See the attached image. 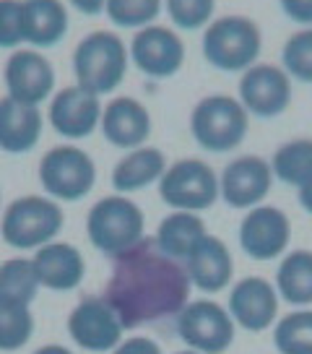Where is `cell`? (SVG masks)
Wrapping results in <instances>:
<instances>
[{"label":"cell","instance_id":"obj_14","mask_svg":"<svg viewBox=\"0 0 312 354\" xmlns=\"http://www.w3.org/2000/svg\"><path fill=\"white\" fill-rule=\"evenodd\" d=\"M273 169L263 156L245 154L232 159L219 175V198L232 209L260 206L273 185Z\"/></svg>","mask_w":312,"mask_h":354},{"label":"cell","instance_id":"obj_5","mask_svg":"<svg viewBox=\"0 0 312 354\" xmlns=\"http://www.w3.org/2000/svg\"><path fill=\"white\" fill-rule=\"evenodd\" d=\"M146 216L141 206L130 198L120 196H107L99 198L89 209L86 216V234L91 245L104 255H123L144 240Z\"/></svg>","mask_w":312,"mask_h":354},{"label":"cell","instance_id":"obj_29","mask_svg":"<svg viewBox=\"0 0 312 354\" xmlns=\"http://www.w3.org/2000/svg\"><path fill=\"white\" fill-rule=\"evenodd\" d=\"M279 354H312V310H294L273 328Z\"/></svg>","mask_w":312,"mask_h":354},{"label":"cell","instance_id":"obj_15","mask_svg":"<svg viewBox=\"0 0 312 354\" xmlns=\"http://www.w3.org/2000/svg\"><path fill=\"white\" fill-rule=\"evenodd\" d=\"M291 221L276 206H253L240 224V248L253 261H276L286 253Z\"/></svg>","mask_w":312,"mask_h":354},{"label":"cell","instance_id":"obj_36","mask_svg":"<svg viewBox=\"0 0 312 354\" xmlns=\"http://www.w3.org/2000/svg\"><path fill=\"white\" fill-rule=\"evenodd\" d=\"M78 13H84V16H99L104 13V3L107 0H68Z\"/></svg>","mask_w":312,"mask_h":354},{"label":"cell","instance_id":"obj_22","mask_svg":"<svg viewBox=\"0 0 312 354\" xmlns=\"http://www.w3.org/2000/svg\"><path fill=\"white\" fill-rule=\"evenodd\" d=\"M68 11L63 0H23V42L47 50L66 39Z\"/></svg>","mask_w":312,"mask_h":354},{"label":"cell","instance_id":"obj_10","mask_svg":"<svg viewBox=\"0 0 312 354\" xmlns=\"http://www.w3.org/2000/svg\"><path fill=\"white\" fill-rule=\"evenodd\" d=\"M237 100L242 102V107L250 115H255L260 120H273L289 110L291 76L281 66L255 63L240 78Z\"/></svg>","mask_w":312,"mask_h":354},{"label":"cell","instance_id":"obj_16","mask_svg":"<svg viewBox=\"0 0 312 354\" xmlns=\"http://www.w3.org/2000/svg\"><path fill=\"white\" fill-rule=\"evenodd\" d=\"M101 102L97 94H91L78 84L60 88L57 94L50 97V125L55 128L57 136L70 138V141H81L89 138L91 133L99 128L101 122Z\"/></svg>","mask_w":312,"mask_h":354},{"label":"cell","instance_id":"obj_25","mask_svg":"<svg viewBox=\"0 0 312 354\" xmlns=\"http://www.w3.org/2000/svg\"><path fill=\"white\" fill-rule=\"evenodd\" d=\"M276 292L289 305H312V250H294L284 255L276 271Z\"/></svg>","mask_w":312,"mask_h":354},{"label":"cell","instance_id":"obj_20","mask_svg":"<svg viewBox=\"0 0 312 354\" xmlns=\"http://www.w3.org/2000/svg\"><path fill=\"white\" fill-rule=\"evenodd\" d=\"M185 271L190 277V284H195L206 295H216L234 277L232 253L224 245V240L206 234L201 243L195 245V250L185 258Z\"/></svg>","mask_w":312,"mask_h":354},{"label":"cell","instance_id":"obj_34","mask_svg":"<svg viewBox=\"0 0 312 354\" xmlns=\"http://www.w3.org/2000/svg\"><path fill=\"white\" fill-rule=\"evenodd\" d=\"M281 11L300 26H312V0H279Z\"/></svg>","mask_w":312,"mask_h":354},{"label":"cell","instance_id":"obj_33","mask_svg":"<svg viewBox=\"0 0 312 354\" xmlns=\"http://www.w3.org/2000/svg\"><path fill=\"white\" fill-rule=\"evenodd\" d=\"M23 44V0H0V50Z\"/></svg>","mask_w":312,"mask_h":354},{"label":"cell","instance_id":"obj_21","mask_svg":"<svg viewBox=\"0 0 312 354\" xmlns=\"http://www.w3.org/2000/svg\"><path fill=\"white\" fill-rule=\"evenodd\" d=\"M42 112L39 107L21 104L8 94L0 100V151L6 154H26L42 138Z\"/></svg>","mask_w":312,"mask_h":354},{"label":"cell","instance_id":"obj_3","mask_svg":"<svg viewBox=\"0 0 312 354\" xmlns=\"http://www.w3.org/2000/svg\"><path fill=\"white\" fill-rule=\"evenodd\" d=\"M203 57L208 66L224 73H245L253 68L263 50V32L257 21L240 13L213 19L203 32Z\"/></svg>","mask_w":312,"mask_h":354},{"label":"cell","instance_id":"obj_8","mask_svg":"<svg viewBox=\"0 0 312 354\" xmlns=\"http://www.w3.org/2000/svg\"><path fill=\"white\" fill-rule=\"evenodd\" d=\"M159 196L175 211H206L219 201V175L203 159H179L159 180Z\"/></svg>","mask_w":312,"mask_h":354},{"label":"cell","instance_id":"obj_28","mask_svg":"<svg viewBox=\"0 0 312 354\" xmlns=\"http://www.w3.org/2000/svg\"><path fill=\"white\" fill-rule=\"evenodd\" d=\"M34 333V315L29 305L0 297V352H16L29 344Z\"/></svg>","mask_w":312,"mask_h":354},{"label":"cell","instance_id":"obj_6","mask_svg":"<svg viewBox=\"0 0 312 354\" xmlns=\"http://www.w3.org/2000/svg\"><path fill=\"white\" fill-rule=\"evenodd\" d=\"M63 209L57 201L42 196H21L0 216V237L6 245L19 250H37L42 245L52 243L63 232Z\"/></svg>","mask_w":312,"mask_h":354},{"label":"cell","instance_id":"obj_4","mask_svg":"<svg viewBox=\"0 0 312 354\" xmlns=\"http://www.w3.org/2000/svg\"><path fill=\"white\" fill-rule=\"evenodd\" d=\"M250 131V112L229 94H208L190 112V133L203 151L226 154L245 141Z\"/></svg>","mask_w":312,"mask_h":354},{"label":"cell","instance_id":"obj_11","mask_svg":"<svg viewBox=\"0 0 312 354\" xmlns=\"http://www.w3.org/2000/svg\"><path fill=\"white\" fill-rule=\"evenodd\" d=\"M3 81L11 100L32 107H39L55 94V68L34 47L13 50L3 68Z\"/></svg>","mask_w":312,"mask_h":354},{"label":"cell","instance_id":"obj_1","mask_svg":"<svg viewBox=\"0 0 312 354\" xmlns=\"http://www.w3.org/2000/svg\"><path fill=\"white\" fill-rule=\"evenodd\" d=\"M188 297L190 277L185 266L164 255L154 240L146 237L115 258L104 295L125 328L179 315Z\"/></svg>","mask_w":312,"mask_h":354},{"label":"cell","instance_id":"obj_40","mask_svg":"<svg viewBox=\"0 0 312 354\" xmlns=\"http://www.w3.org/2000/svg\"><path fill=\"white\" fill-rule=\"evenodd\" d=\"M0 209H3V196H0Z\"/></svg>","mask_w":312,"mask_h":354},{"label":"cell","instance_id":"obj_30","mask_svg":"<svg viewBox=\"0 0 312 354\" xmlns=\"http://www.w3.org/2000/svg\"><path fill=\"white\" fill-rule=\"evenodd\" d=\"M281 68L291 81L312 84V26H302L281 47Z\"/></svg>","mask_w":312,"mask_h":354},{"label":"cell","instance_id":"obj_9","mask_svg":"<svg viewBox=\"0 0 312 354\" xmlns=\"http://www.w3.org/2000/svg\"><path fill=\"white\" fill-rule=\"evenodd\" d=\"M177 336L201 354H224L234 342V318L219 302H188L177 315Z\"/></svg>","mask_w":312,"mask_h":354},{"label":"cell","instance_id":"obj_31","mask_svg":"<svg viewBox=\"0 0 312 354\" xmlns=\"http://www.w3.org/2000/svg\"><path fill=\"white\" fill-rule=\"evenodd\" d=\"M164 0H107L104 13L120 29H144L156 21Z\"/></svg>","mask_w":312,"mask_h":354},{"label":"cell","instance_id":"obj_35","mask_svg":"<svg viewBox=\"0 0 312 354\" xmlns=\"http://www.w3.org/2000/svg\"><path fill=\"white\" fill-rule=\"evenodd\" d=\"M112 354H162L159 344H154L151 339H144V336H133L128 342H120Z\"/></svg>","mask_w":312,"mask_h":354},{"label":"cell","instance_id":"obj_37","mask_svg":"<svg viewBox=\"0 0 312 354\" xmlns=\"http://www.w3.org/2000/svg\"><path fill=\"white\" fill-rule=\"evenodd\" d=\"M297 198H300V206L307 214H312V180H307L302 188H297Z\"/></svg>","mask_w":312,"mask_h":354},{"label":"cell","instance_id":"obj_32","mask_svg":"<svg viewBox=\"0 0 312 354\" xmlns=\"http://www.w3.org/2000/svg\"><path fill=\"white\" fill-rule=\"evenodd\" d=\"M164 11L179 32H198L213 21L216 0H164Z\"/></svg>","mask_w":312,"mask_h":354},{"label":"cell","instance_id":"obj_39","mask_svg":"<svg viewBox=\"0 0 312 354\" xmlns=\"http://www.w3.org/2000/svg\"><path fill=\"white\" fill-rule=\"evenodd\" d=\"M175 354H201V352H195V349H188V352H175Z\"/></svg>","mask_w":312,"mask_h":354},{"label":"cell","instance_id":"obj_26","mask_svg":"<svg viewBox=\"0 0 312 354\" xmlns=\"http://www.w3.org/2000/svg\"><path fill=\"white\" fill-rule=\"evenodd\" d=\"M271 169L281 183L302 188L312 180V138H294L281 144L271 159Z\"/></svg>","mask_w":312,"mask_h":354},{"label":"cell","instance_id":"obj_19","mask_svg":"<svg viewBox=\"0 0 312 354\" xmlns=\"http://www.w3.org/2000/svg\"><path fill=\"white\" fill-rule=\"evenodd\" d=\"M39 287H47L52 292H70L76 289L86 277V261L78 248L70 243H47L37 248V255L32 258Z\"/></svg>","mask_w":312,"mask_h":354},{"label":"cell","instance_id":"obj_23","mask_svg":"<svg viewBox=\"0 0 312 354\" xmlns=\"http://www.w3.org/2000/svg\"><path fill=\"white\" fill-rule=\"evenodd\" d=\"M167 172V156L154 146H138L115 165L112 169V188L117 193H135L154 185Z\"/></svg>","mask_w":312,"mask_h":354},{"label":"cell","instance_id":"obj_24","mask_svg":"<svg viewBox=\"0 0 312 354\" xmlns=\"http://www.w3.org/2000/svg\"><path fill=\"white\" fill-rule=\"evenodd\" d=\"M206 234H208L206 224L195 211H172L159 224L154 243L164 255L185 263V258L195 250V245L201 243Z\"/></svg>","mask_w":312,"mask_h":354},{"label":"cell","instance_id":"obj_13","mask_svg":"<svg viewBox=\"0 0 312 354\" xmlns=\"http://www.w3.org/2000/svg\"><path fill=\"white\" fill-rule=\"evenodd\" d=\"M123 321L104 297H84L68 315L70 339L86 352H110L120 344Z\"/></svg>","mask_w":312,"mask_h":354},{"label":"cell","instance_id":"obj_38","mask_svg":"<svg viewBox=\"0 0 312 354\" xmlns=\"http://www.w3.org/2000/svg\"><path fill=\"white\" fill-rule=\"evenodd\" d=\"M34 354H73V352L66 349V346H60V344H47V346H39Z\"/></svg>","mask_w":312,"mask_h":354},{"label":"cell","instance_id":"obj_18","mask_svg":"<svg viewBox=\"0 0 312 354\" xmlns=\"http://www.w3.org/2000/svg\"><path fill=\"white\" fill-rule=\"evenodd\" d=\"M101 136L117 149H138L151 136V115L133 97H112L101 110Z\"/></svg>","mask_w":312,"mask_h":354},{"label":"cell","instance_id":"obj_7","mask_svg":"<svg viewBox=\"0 0 312 354\" xmlns=\"http://www.w3.org/2000/svg\"><path fill=\"white\" fill-rule=\"evenodd\" d=\"M39 183L50 198L81 201L97 183V165L78 146H55L39 159Z\"/></svg>","mask_w":312,"mask_h":354},{"label":"cell","instance_id":"obj_17","mask_svg":"<svg viewBox=\"0 0 312 354\" xmlns=\"http://www.w3.org/2000/svg\"><path fill=\"white\" fill-rule=\"evenodd\" d=\"M229 315L245 331H266L279 315V292L263 277H245L229 292Z\"/></svg>","mask_w":312,"mask_h":354},{"label":"cell","instance_id":"obj_2","mask_svg":"<svg viewBox=\"0 0 312 354\" xmlns=\"http://www.w3.org/2000/svg\"><path fill=\"white\" fill-rule=\"evenodd\" d=\"M130 63V53L120 34L115 32H91L86 34L73 50V76L81 88L91 94H112L125 81Z\"/></svg>","mask_w":312,"mask_h":354},{"label":"cell","instance_id":"obj_12","mask_svg":"<svg viewBox=\"0 0 312 354\" xmlns=\"http://www.w3.org/2000/svg\"><path fill=\"white\" fill-rule=\"evenodd\" d=\"M133 66L144 76L154 81H164L179 73V68L185 66V42L175 29L169 26H144L138 29L133 42L128 47Z\"/></svg>","mask_w":312,"mask_h":354},{"label":"cell","instance_id":"obj_27","mask_svg":"<svg viewBox=\"0 0 312 354\" xmlns=\"http://www.w3.org/2000/svg\"><path fill=\"white\" fill-rule=\"evenodd\" d=\"M39 292V279L32 258H11L0 266V297L32 305Z\"/></svg>","mask_w":312,"mask_h":354}]
</instances>
